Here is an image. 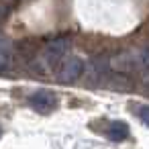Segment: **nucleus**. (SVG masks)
I'll use <instances>...</instances> for the list:
<instances>
[{
    "mask_svg": "<svg viewBox=\"0 0 149 149\" xmlns=\"http://www.w3.org/2000/svg\"><path fill=\"white\" fill-rule=\"evenodd\" d=\"M72 47V39L68 35H61V37H55L51 39L45 49H43V57H41V63L45 68H53L57 63H61V59L65 57V53L70 51Z\"/></svg>",
    "mask_w": 149,
    "mask_h": 149,
    "instance_id": "nucleus-1",
    "label": "nucleus"
},
{
    "mask_svg": "<svg viewBox=\"0 0 149 149\" xmlns=\"http://www.w3.org/2000/svg\"><path fill=\"white\" fill-rule=\"evenodd\" d=\"M110 70L116 74H131L143 70V49L139 51H120L110 57Z\"/></svg>",
    "mask_w": 149,
    "mask_h": 149,
    "instance_id": "nucleus-2",
    "label": "nucleus"
},
{
    "mask_svg": "<svg viewBox=\"0 0 149 149\" xmlns=\"http://www.w3.org/2000/svg\"><path fill=\"white\" fill-rule=\"evenodd\" d=\"M84 70H86V63H84V59H80V57L61 59L59 70H57V80H59V82H68V84L78 82V80L82 78Z\"/></svg>",
    "mask_w": 149,
    "mask_h": 149,
    "instance_id": "nucleus-3",
    "label": "nucleus"
},
{
    "mask_svg": "<svg viewBox=\"0 0 149 149\" xmlns=\"http://www.w3.org/2000/svg\"><path fill=\"white\" fill-rule=\"evenodd\" d=\"M29 104L39 114H49L51 110L57 108V96L51 90H37L29 96Z\"/></svg>",
    "mask_w": 149,
    "mask_h": 149,
    "instance_id": "nucleus-4",
    "label": "nucleus"
},
{
    "mask_svg": "<svg viewBox=\"0 0 149 149\" xmlns=\"http://www.w3.org/2000/svg\"><path fill=\"white\" fill-rule=\"evenodd\" d=\"M13 65V43L0 33V72H6Z\"/></svg>",
    "mask_w": 149,
    "mask_h": 149,
    "instance_id": "nucleus-5",
    "label": "nucleus"
},
{
    "mask_svg": "<svg viewBox=\"0 0 149 149\" xmlns=\"http://www.w3.org/2000/svg\"><path fill=\"white\" fill-rule=\"evenodd\" d=\"M106 137L110 139V141H125L127 137H129V127H127V123H123V120H112L108 127H106Z\"/></svg>",
    "mask_w": 149,
    "mask_h": 149,
    "instance_id": "nucleus-6",
    "label": "nucleus"
},
{
    "mask_svg": "<svg viewBox=\"0 0 149 149\" xmlns=\"http://www.w3.org/2000/svg\"><path fill=\"white\" fill-rule=\"evenodd\" d=\"M137 114H139V118L149 127V106H141V108L137 110Z\"/></svg>",
    "mask_w": 149,
    "mask_h": 149,
    "instance_id": "nucleus-7",
    "label": "nucleus"
},
{
    "mask_svg": "<svg viewBox=\"0 0 149 149\" xmlns=\"http://www.w3.org/2000/svg\"><path fill=\"white\" fill-rule=\"evenodd\" d=\"M6 15V4H0V19H4Z\"/></svg>",
    "mask_w": 149,
    "mask_h": 149,
    "instance_id": "nucleus-8",
    "label": "nucleus"
},
{
    "mask_svg": "<svg viewBox=\"0 0 149 149\" xmlns=\"http://www.w3.org/2000/svg\"><path fill=\"white\" fill-rule=\"evenodd\" d=\"M0 137H2V129H0Z\"/></svg>",
    "mask_w": 149,
    "mask_h": 149,
    "instance_id": "nucleus-9",
    "label": "nucleus"
}]
</instances>
